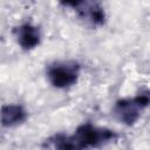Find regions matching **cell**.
Wrapping results in <instances>:
<instances>
[{
    "label": "cell",
    "mask_w": 150,
    "mask_h": 150,
    "mask_svg": "<svg viewBox=\"0 0 150 150\" xmlns=\"http://www.w3.org/2000/svg\"><path fill=\"white\" fill-rule=\"evenodd\" d=\"M13 34L19 47L26 52L35 49L41 42L40 28L32 22H23L14 27Z\"/></svg>",
    "instance_id": "5"
},
{
    "label": "cell",
    "mask_w": 150,
    "mask_h": 150,
    "mask_svg": "<svg viewBox=\"0 0 150 150\" xmlns=\"http://www.w3.org/2000/svg\"><path fill=\"white\" fill-rule=\"evenodd\" d=\"M81 73V66L76 61H55L47 66L48 82L56 89H68L76 84Z\"/></svg>",
    "instance_id": "3"
},
{
    "label": "cell",
    "mask_w": 150,
    "mask_h": 150,
    "mask_svg": "<svg viewBox=\"0 0 150 150\" xmlns=\"http://www.w3.org/2000/svg\"><path fill=\"white\" fill-rule=\"evenodd\" d=\"M63 5L64 6H70L77 13L80 19L90 23L91 26L98 27V26H102L105 21L104 8L98 2L73 1V2H63Z\"/></svg>",
    "instance_id": "4"
},
{
    "label": "cell",
    "mask_w": 150,
    "mask_h": 150,
    "mask_svg": "<svg viewBox=\"0 0 150 150\" xmlns=\"http://www.w3.org/2000/svg\"><path fill=\"white\" fill-rule=\"evenodd\" d=\"M116 138L117 134L114 130L86 122L70 135L55 134L47 139V146L52 150H90L105 145Z\"/></svg>",
    "instance_id": "1"
},
{
    "label": "cell",
    "mask_w": 150,
    "mask_h": 150,
    "mask_svg": "<svg viewBox=\"0 0 150 150\" xmlns=\"http://www.w3.org/2000/svg\"><path fill=\"white\" fill-rule=\"evenodd\" d=\"M27 111L21 104H5L1 108V124L5 128H13L27 120Z\"/></svg>",
    "instance_id": "6"
},
{
    "label": "cell",
    "mask_w": 150,
    "mask_h": 150,
    "mask_svg": "<svg viewBox=\"0 0 150 150\" xmlns=\"http://www.w3.org/2000/svg\"><path fill=\"white\" fill-rule=\"evenodd\" d=\"M150 105V90L141 91L139 94L121 98L116 101L112 108L114 116L124 125L131 127L137 123L142 112Z\"/></svg>",
    "instance_id": "2"
}]
</instances>
